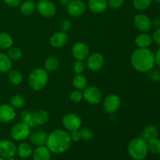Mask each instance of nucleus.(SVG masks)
Masks as SVG:
<instances>
[{
    "mask_svg": "<svg viewBox=\"0 0 160 160\" xmlns=\"http://www.w3.org/2000/svg\"><path fill=\"white\" fill-rule=\"evenodd\" d=\"M131 63L136 71L148 73L156 65L155 53L148 48H137L131 54Z\"/></svg>",
    "mask_w": 160,
    "mask_h": 160,
    "instance_id": "1",
    "label": "nucleus"
},
{
    "mask_svg": "<svg viewBox=\"0 0 160 160\" xmlns=\"http://www.w3.org/2000/svg\"><path fill=\"white\" fill-rule=\"evenodd\" d=\"M72 141L67 131L56 129L48 135L45 145L52 153L61 154L70 148Z\"/></svg>",
    "mask_w": 160,
    "mask_h": 160,
    "instance_id": "2",
    "label": "nucleus"
},
{
    "mask_svg": "<svg viewBox=\"0 0 160 160\" xmlns=\"http://www.w3.org/2000/svg\"><path fill=\"white\" fill-rule=\"evenodd\" d=\"M49 80L48 72L45 68L34 69L28 76V84L33 90L39 92L47 86Z\"/></svg>",
    "mask_w": 160,
    "mask_h": 160,
    "instance_id": "3",
    "label": "nucleus"
},
{
    "mask_svg": "<svg viewBox=\"0 0 160 160\" xmlns=\"http://www.w3.org/2000/svg\"><path fill=\"white\" fill-rule=\"evenodd\" d=\"M128 152L133 159H145L148 153V142L141 137L132 139L128 145Z\"/></svg>",
    "mask_w": 160,
    "mask_h": 160,
    "instance_id": "4",
    "label": "nucleus"
},
{
    "mask_svg": "<svg viewBox=\"0 0 160 160\" xmlns=\"http://www.w3.org/2000/svg\"><path fill=\"white\" fill-rule=\"evenodd\" d=\"M31 128L29 126H28L26 123L20 121L19 123H15L11 128L9 134H10L11 138L14 141L23 142V141L29 138L30 134L31 133Z\"/></svg>",
    "mask_w": 160,
    "mask_h": 160,
    "instance_id": "5",
    "label": "nucleus"
},
{
    "mask_svg": "<svg viewBox=\"0 0 160 160\" xmlns=\"http://www.w3.org/2000/svg\"><path fill=\"white\" fill-rule=\"evenodd\" d=\"M83 96L84 99L92 106L99 104L102 99V94L100 89L94 85L87 86L83 91Z\"/></svg>",
    "mask_w": 160,
    "mask_h": 160,
    "instance_id": "6",
    "label": "nucleus"
},
{
    "mask_svg": "<svg viewBox=\"0 0 160 160\" xmlns=\"http://www.w3.org/2000/svg\"><path fill=\"white\" fill-rule=\"evenodd\" d=\"M62 123L67 131L71 132V131L79 130L81 128L82 120L78 114L69 112L62 117Z\"/></svg>",
    "mask_w": 160,
    "mask_h": 160,
    "instance_id": "7",
    "label": "nucleus"
},
{
    "mask_svg": "<svg viewBox=\"0 0 160 160\" xmlns=\"http://www.w3.org/2000/svg\"><path fill=\"white\" fill-rule=\"evenodd\" d=\"M103 109L109 114H114L121 106V98L116 94H110L105 98L103 101Z\"/></svg>",
    "mask_w": 160,
    "mask_h": 160,
    "instance_id": "8",
    "label": "nucleus"
},
{
    "mask_svg": "<svg viewBox=\"0 0 160 160\" xmlns=\"http://www.w3.org/2000/svg\"><path fill=\"white\" fill-rule=\"evenodd\" d=\"M86 67L89 70L93 72L98 71L103 67L105 63V58L102 53L98 52L91 53L86 59Z\"/></svg>",
    "mask_w": 160,
    "mask_h": 160,
    "instance_id": "9",
    "label": "nucleus"
},
{
    "mask_svg": "<svg viewBox=\"0 0 160 160\" xmlns=\"http://www.w3.org/2000/svg\"><path fill=\"white\" fill-rule=\"evenodd\" d=\"M36 9L41 16L46 18L52 17L56 12V6L50 0H40L36 5Z\"/></svg>",
    "mask_w": 160,
    "mask_h": 160,
    "instance_id": "10",
    "label": "nucleus"
},
{
    "mask_svg": "<svg viewBox=\"0 0 160 160\" xmlns=\"http://www.w3.org/2000/svg\"><path fill=\"white\" fill-rule=\"evenodd\" d=\"M71 54L76 60H86L90 54L88 45L83 42H77L71 48Z\"/></svg>",
    "mask_w": 160,
    "mask_h": 160,
    "instance_id": "11",
    "label": "nucleus"
},
{
    "mask_svg": "<svg viewBox=\"0 0 160 160\" xmlns=\"http://www.w3.org/2000/svg\"><path fill=\"white\" fill-rule=\"evenodd\" d=\"M66 7L67 12L73 17H81L86 11V4L82 0H70Z\"/></svg>",
    "mask_w": 160,
    "mask_h": 160,
    "instance_id": "12",
    "label": "nucleus"
},
{
    "mask_svg": "<svg viewBox=\"0 0 160 160\" xmlns=\"http://www.w3.org/2000/svg\"><path fill=\"white\" fill-rule=\"evenodd\" d=\"M17 145L13 142L8 139L0 141V156L4 159H9L17 154Z\"/></svg>",
    "mask_w": 160,
    "mask_h": 160,
    "instance_id": "13",
    "label": "nucleus"
},
{
    "mask_svg": "<svg viewBox=\"0 0 160 160\" xmlns=\"http://www.w3.org/2000/svg\"><path fill=\"white\" fill-rule=\"evenodd\" d=\"M134 27L140 32H148L152 28V20L148 16L142 13H138L134 17L133 20Z\"/></svg>",
    "mask_w": 160,
    "mask_h": 160,
    "instance_id": "14",
    "label": "nucleus"
},
{
    "mask_svg": "<svg viewBox=\"0 0 160 160\" xmlns=\"http://www.w3.org/2000/svg\"><path fill=\"white\" fill-rule=\"evenodd\" d=\"M17 112L9 104L0 105V123H8L15 120Z\"/></svg>",
    "mask_w": 160,
    "mask_h": 160,
    "instance_id": "15",
    "label": "nucleus"
},
{
    "mask_svg": "<svg viewBox=\"0 0 160 160\" xmlns=\"http://www.w3.org/2000/svg\"><path fill=\"white\" fill-rule=\"evenodd\" d=\"M50 44L53 48H60L63 47L67 44L68 41V36L67 34L62 31H57L52 34L50 37Z\"/></svg>",
    "mask_w": 160,
    "mask_h": 160,
    "instance_id": "16",
    "label": "nucleus"
},
{
    "mask_svg": "<svg viewBox=\"0 0 160 160\" xmlns=\"http://www.w3.org/2000/svg\"><path fill=\"white\" fill-rule=\"evenodd\" d=\"M48 135V134L45 131H37L31 133L28 139H29L30 143L32 145H36V146H42L46 144Z\"/></svg>",
    "mask_w": 160,
    "mask_h": 160,
    "instance_id": "17",
    "label": "nucleus"
},
{
    "mask_svg": "<svg viewBox=\"0 0 160 160\" xmlns=\"http://www.w3.org/2000/svg\"><path fill=\"white\" fill-rule=\"evenodd\" d=\"M134 42H135V45H137L138 48H149V46L153 42L152 36L148 34V32H141L140 34L136 36Z\"/></svg>",
    "mask_w": 160,
    "mask_h": 160,
    "instance_id": "18",
    "label": "nucleus"
},
{
    "mask_svg": "<svg viewBox=\"0 0 160 160\" xmlns=\"http://www.w3.org/2000/svg\"><path fill=\"white\" fill-rule=\"evenodd\" d=\"M89 9L92 12L100 14L104 12L108 8L107 0H88V2Z\"/></svg>",
    "mask_w": 160,
    "mask_h": 160,
    "instance_id": "19",
    "label": "nucleus"
},
{
    "mask_svg": "<svg viewBox=\"0 0 160 160\" xmlns=\"http://www.w3.org/2000/svg\"><path fill=\"white\" fill-rule=\"evenodd\" d=\"M33 152H34V149L32 148V145L28 142H21L17 147V154L21 159H29L32 156Z\"/></svg>",
    "mask_w": 160,
    "mask_h": 160,
    "instance_id": "20",
    "label": "nucleus"
},
{
    "mask_svg": "<svg viewBox=\"0 0 160 160\" xmlns=\"http://www.w3.org/2000/svg\"><path fill=\"white\" fill-rule=\"evenodd\" d=\"M51 152L46 147V145L37 146L33 152V160H50L51 159Z\"/></svg>",
    "mask_w": 160,
    "mask_h": 160,
    "instance_id": "21",
    "label": "nucleus"
},
{
    "mask_svg": "<svg viewBox=\"0 0 160 160\" xmlns=\"http://www.w3.org/2000/svg\"><path fill=\"white\" fill-rule=\"evenodd\" d=\"M49 120V114L46 110L39 109L33 112V121L35 126H42L47 123Z\"/></svg>",
    "mask_w": 160,
    "mask_h": 160,
    "instance_id": "22",
    "label": "nucleus"
},
{
    "mask_svg": "<svg viewBox=\"0 0 160 160\" xmlns=\"http://www.w3.org/2000/svg\"><path fill=\"white\" fill-rule=\"evenodd\" d=\"M158 135H159V131H158L157 128L155 127L154 125H148L142 130L141 138H142L144 140L148 142L152 139L158 138Z\"/></svg>",
    "mask_w": 160,
    "mask_h": 160,
    "instance_id": "23",
    "label": "nucleus"
},
{
    "mask_svg": "<svg viewBox=\"0 0 160 160\" xmlns=\"http://www.w3.org/2000/svg\"><path fill=\"white\" fill-rule=\"evenodd\" d=\"M12 67V61L7 54L0 52V73H9Z\"/></svg>",
    "mask_w": 160,
    "mask_h": 160,
    "instance_id": "24",
    "label": "nucleus"
},
{
    "mask_svg": "<svg viewBox=\"0 0 160 160\" xmlns=\"http://www.w3.org/2000/svg\"><path fill=\"white\" fill-rule=\"evenodd\" d=\"M36 10V4L32 0H26L20 6V11L23 15L30 16Z\"/></svg>",
    "mask_w": 160,
    "mask_h": 160,
    "instance_id": "25",
    "label": "nucleus"
},
{
    "mask_svg": "<svg viewBox=\"0 0 160 160\" xmlns=\"http://www.w3.org/2000/svg\"><path fill=\"white\" fill-rule=\"evenodd\" d=\"M73 88L78 90H84L88 86V79L84 74H75L72 80Z\"/></svg>",
    "mask_w": 160,
    "mask_h": 160,
    "instance_id": "26",
    "label": "nucleus"
},
{
    "mask_svg": "<svg viewBox=\"0 0 160 160\" xmlns=\"http://www.w3.org/2000/svg\"><path fill=\"white\" fill-rule=\"evenodd\" d=\"M13 45V38L6 32H0V48L2 50L9 49Z\"/></svg>",
    "mask_w": 160,
    "mask_h": 160,
    "instance_id": "27",
    "label": "nucleus"
},
{
    "mask_svg": "<svg viewBox=\"0 0 160 160\" xmlns=\"http://www.w3.org/2000/svg\"><path fill=\"white\" fill-rule=\"evenodd\" d=\"M8 79L12 84L15 86H18L23 82V75L20 71L16 70H11L8 73Z\"/></svg>",
    "mask_w": 160,
    "mask_h": 160,
    "instance_id": "28",
    "label": "nucleus"
},
{
    "mask_svg": "<svg viewBox=\"0 0 160 160\" xmlns=\"http://www.w3.org/2000/svg\"><path fill=\"white\" fill-rule=\"evenodd\" d=\"M59 60L56 56H48L45 61V69L48 72H53L58 69Z\"/></svg>",
    "mask_w": 160,
    "mask_h": 160,
    "instance_id": "29",
    "label": "nucleus"
},
{
    "mask_svg": "<svg viewBox=\"0 0 160 160\" xmlns=\"http://www.w3.org/2000/svg\"><path fill=\"white\" fill-rule=\"evenodd\" d=\"M26 103L25 98L21 95H14L9 99V105L12 106L14 109H21L24 106Z\"/></svg>",
    "mask_w": 160,
    "mask_h": 160,
    "instance_id": "30",
    "label": "nucleus"
},
{
    "mask_svg": "<svg viewBox=\"0 0 160 160\" xmlns=\"http://www.w3.org/2000/svg\"><path fill=\"white\" fill-rule=\"evenodd\" d=\"M20 117L21 122L26 123L31 128L35 127V124H34V121H33V112L28 110V109H25V110H23L20 112Z\"/></svg>",
    "mask_w": 160,
    "mask_h": 160,
    "instance_id": "31",
    "label": "nucleus"
},
{
    "mask_svg": "<svg viewBox=\"0 0 160 160\" xmlns=\"http://www.w3.org/2000/svg\"><path fill=\"white\" fill-rule=\"evenodd\" d=\"M7 55L12 59V61H19L23 57V52L20 48L12 45L11 48L8 49Z\"/></svg>",
    "mask_w": 160,
    "mask_h": 160,
    "instance_id": "32",
    "label": "nucleus"
},
{
    "mask_svg": "<svg viewBox=\"0 0 160 160\" xmlns=\"http://www.w3.org/2000/svg\"><path fill=\"white\" fill-rule=\"evenodd\" d=\"M152 0H132L133 6L137 10L145 11L151 6Z\"/></svg>",
    "mask_w": 160,
    "mask_h": 160,
    "instance_id": "33",
    "label": "nucleus"
},
{
    "mask_svg": "<svg viewBox=\"0 0 160 160\" xmlns=\"http://www.w3.org/2000/svg\"><path fill=\"white\" fill-rule=\"evenodd\" d=\"M148 152H151L152 154L160 155V139L156 138L148 142Z\"/></svg>",
    "mask_w": 160,
    "mask_h": 160,
    "instance_id": "34",
    "label": "nucleus"
},
{
    "mask_svg": "<svg viewBox=\"0 0 160 160\" xmlns=\"http://www.w3.org/2000/svg\"><path fill=\"white\" fill-rule=\"evenodd\" d=\"M86 68V65L84 61L76 60L72 66V70L75 74H82Z\"/></svg>",
    "mask_w": 160,
    "mask_h": 160,
    "instance_id": "35",
    "label": "nucleus"
},
{
    "mask_svg": "<svg viewBox=\"0 0 160 160\" xmlns=\"http://www.w3.org/2000/svg\"><path fill=\"white\" fill-rule=\"evenodd\" d=\"M80 134H81V139L84 141H90L93 138L94 132L92 129L88 128H80Z\"/></svg>",
    "mask_w": 160,
    "mask_h": 160,
    "instance_id": "36",
    "label": "nucleus"
},
{
    "mask_svg": "<svg viewBox=\"0 0 160 160\" xmlns=\"http://www.w3.org/2000/svg\"><path fill=\"white\" fill-rule=\"evenodd\" d=\"M70 99L73 102H80L84 99L83 92H81V90H78V89L72 91L70 94Z\"/></svg>",
    "mask_w": 160,
    "mask_h": 160,
    "instance_id": "37",
    "label": "nucleus"
},
{
    "mask_svg": "<svg viewBox=\"0 0 160 160\" xmlns=\"http://www.w3.org/2000/svg\"><path fill=\"white\" fill-rule=\"evenodd\" d=\"M124 4V0H108V7L112 9H119Z\"/></svg>",
    "mask_w": 160,
    "mask_h": 160,
    "instance_id": "38",
    "label": "nucleus"
},
{
    "mask_svg": "<svg viewBox=\"0 0 160 160\" xmlns=\"http://www.w3.org/2000/svg\"><path fill=\"white\" fill-rule=\"evenodd\" d=\"M72 28V23L70 20H63L60 22V24H59V28H60V31L62 32L67 33Z\"/></svg>",
    "mask_w": 160,
    "mask_h": 160,
    "instance_id": "39",
    "label": "nucleus"
},
{
    "mask_svg": "<svg viewBox=\"0 0 160 160\" xmlns=\"http://www.w3.org/2000/svg\"><path fill=\"white\" fill-rule=\"evenodd\" d=\"M148 77L150 80L152 81H160V70H154V68L148 72Z\"/></svg>",
    "mask_w": 160,
    "mask_h": 160,
    "instance_id": "40",
    "label": "nucleus"
},
{
    "mask_svg": "<svg viewBox=\"0 0 160 160\" xmlns=\"http://www.w3.org/2000/svg\"><path fill=\"white\" fill-rule=\"evenodd\" d=\"M5 4L11 8H16L20 6L21 0H2Z\"/></svg>",
    "mask_w": 160,
    "mask_h": 160,
    "instance_id": "41",
    "label": "nucleus"
},
{
    "mask_svg": "<svg viewBox=\"0 0 160 160\" xmlns=\"http://www.w3.org/2000/svg\"><path fill=\"white\" fill-rule=\"evenodd\" d=\"M79 130H77V131H73L70 132V138H71L72 142H78L81 139V134H80Z\"/></svg>",
    "mask_w": 160,
    "mask_h": 160,
    "instance_id": "42",
    "label": "nucleus"
},
{
    "mask_svg": "<svg viewBox=\"0 0 160 160\" xmlns=\"http://www.w3.org/2000/svg\"><path fill=\"white\" fill-rule=\"evenodd\" d=\"M152 36L153 42L160 46V28H156V30L154 31Z\"/></svg>",
    "mask_w": 160,
    "mask_h": 160,
    "instance_id": "43",
    "label": "nucleus"
},
{
    "mask_svg": "<svg viewBox=\"0 0 160 160\" xmlns=\"http://www.w3.org/2000/svg\"><path fill=\"white\" fill-rule=\"evenodd\" d=\"M155 62H156V65L160 67V48L155 53Z\"/></svg>",
    "mask_w": 160,
    "mask_h": 160,
    "instance_id": "44",
    "label": "nucleus"
},
{
    "mask_svg": "<svg viewBox=\"0 0 160 160\" xmlns=\"http://www.w3.org/2000/svg\"><path fill=\"white\" fill-rule=\"evenodd\" d=\"M152 27H155L156 28H160V20L159 19H155V20H152Z\"/></svg>",
    "mask_w": 160,
    "mask_h": 160,
    "instance_id": "45",
    "label": "nucleus"
},
{
    "mask_svg": "<svg viewBox=\"0 0 160 160\" xmlns=\"http://www.w3.org/2000/svg\"><path fill=\"white\" fill-rule=\"evenodd\" d=\"M70 0H59V3H60L62 6H67L68 5V3L70 2Z\"/></svg>",
    "mask_w": 160,
    "mask_h": 160,
    "instance_id": "46",
    "label": "nucleus"
},
{
    "mask_svg": "<svg viewBox=\"0 0 160 160\" xmlns=\"http://www.w3.org/2000/svg\"><path fill=\"white\" fill-rule=\"evenodd\" d=\"M8 160H20L19 159H17V158H16L15 156H13V157L12 158H9V159H8Z\"/></svg>",
    "mask_w": 160,
    "mask_h": 160,
    "instance_id": "47",
    "label": "nucleus"
},
{
    "mask_svg": "<svg viewBox=\"0 0 160 160\" xmlns=\"http://www.w3.org/2000/svg\"><path fill=\"white\" fill-rule=\"evenodd\" d=\"M153 1H155V2H156L160 3V0H153Z\"/></svg>",
    "mask_w": 160,
    "mask_h": 160,
    "instance_id": "48",
    "label": "nucleus"
},
{
    "mask_svg": "<svg viewBox=\"0 0 160 160\" xmlns=\"http://www.w3.org/2000/svg\"><path fill=\"white\" fill-rule=\"evenodd\" d=\"M0 160H5V159L3 157H2L1 156H0Z\"/></svg>",
    "mask_w": 160,
    "mask_h": 160,
    "instance_id": "49",
    "label": "nucleus"
},
{
    "mask_svg": "<svg viewBox=\"0 0 160 160\" xmlns=\"http://www.w3.org/2000/svg\"><path fill=\"white\" fill-rule=\"evenodd\" d=\"M38 1H40V0H38Z\"/></svg>",
    "mask_w": 160,
    "mask_h": 160,
    "instance_id": "50",
    "label": "nucleus"
}]
</instances>
